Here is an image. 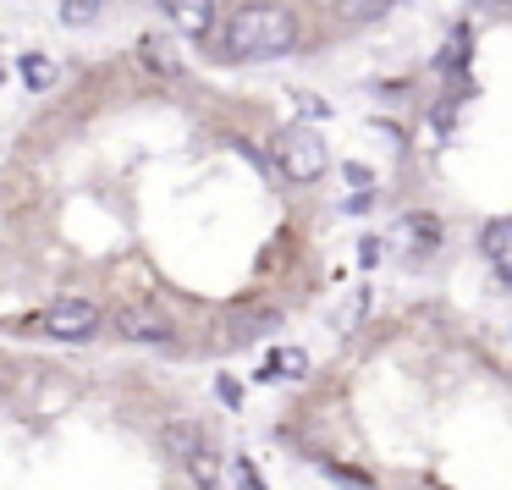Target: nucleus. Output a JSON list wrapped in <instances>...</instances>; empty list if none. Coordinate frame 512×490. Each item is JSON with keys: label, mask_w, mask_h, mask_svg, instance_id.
<instances>
[{"label": "nucleus", "mask_w": 512, "mask_h": 490, "mask_svg": "<svg viewBox=\"0 0 512 490\" xmlns=\"http://www.w3.org/2000/svg\"><path fill=\"white\" fill-rule=\"evenodd\" d=\"M391 6L397 0H331V12L342 23H380V17H391Z\"/></svg>", "instance_id": "9"}, {"label": "nucleus", "mask_w": 512, "mask_h": 490, "mask_svg": "<svg viewBox=\"0 0 512 490\" xmlns=\"http://www.w3.org/2000/svg\"><path fill=\"white\" fill-rule=\"evenodd\" d=\"M23 83L28 89H50V83H56V61H45V56H23Z\"/></svg>", "instance_id": "13"}, {"label": "nucleus", "mask_w": 512, "mask_h": 490, "mask_svg": "<svg viewBox=\"0 0 512 490\" xmlns=\"http://www.w3.org/2000/svg\"><path fill=\"white\" fill-rule=\"evenodd\" d=\"M116 331H122L127 342H155V347L177 342V325H171L166 314H155V309H122L116 314Z\"/></svg>", "instance_id": "5"}, {"label": "nucleus", "mask_w": 512, "mask_h": 490, "mask_svg": "<svg viewBox=\"0 0 512 490\" xmlns=\"http://www.w3.org/2000/svg\"><path fill=\"white\" fill-rule=\"evenodd\" d=\"M270 160L287 182H320L331 155H325V138L314 127H281L276 144H270Z\"/></svg>", "instance_id": "3"}, {"label": "nucleus", "mask_w": 512, "mask_h": 490, "mask_svg": "<svg viewBox=\"0 0 512 490\" xmlns=\"http://www.w3.org/2000/svg\"><path fill=\"white\" fill-rule=\"evenodd\" d=\"M100 17V0H61V23L67 28H89Z\"/></svg>", "instance_id": "14"}, {"label": "nucleus", "mask_w": 512, "mask_h": 490, "mask_svg": "<svg viewBox=\"0 0 512 490\" xmlns=\"http://www.w3.org/2000/svg\"><path fill=\"white\" fill-rule=\"evenodd\" d=\"M160 17H171V28L188 39H204L215 28V0H155Z\"/></svg>", "instance_id": "6"}, {"label": "nucleus", "mask_w": 512, "mask_h": 490, "mask_svg": "<svg viewBox=\"0 0 512 490\" xmlns=\"http://www.w3.org/2000/svg\"><path fill=\"white\" fill-rule=\"evenodd\" d=\"M259 375H265V380H281V375H287V380H303V375H309V358H303L298 347H287V353H276L265 369H259Z\"/></svg>", "instance_id": "12"}, {"label": "nucleus", "mask_w": 512, "mask_h": 490, "mask_svg": "<svg viewBox=\"0 0 512 490\" xmlns=\"http://www.w3.org/2000/svg\"><path fill=\"white\" fill-rule=\"evenodd\" d=\"M298 17L276 0H248L226 17V34H221V50L226 61H270V56H287L298 50Z\"/></svg>", "instance_id": "1"}, {"label": "nucleus", "mask_w": 512, "mask_h": 490, "mask_svg": "<svg viewBox=\"0 0 512 490\" xmlns=\"http://www.w3.org/2000/svg\"><path fill=\"white\" fill-rule=\"evenodd\" d=\"M397 232L408 237V243L419 248V254H430V248L441 243V221H435V215H408V221H402Z\"/></svg>", "instance_id": "10"}, {"label": "nucleus", "mask_w": 512, "mask_h": 490, "mask_svg": "<svg viewBox=\"0 0 512 490\" xmlns=\"http://www.w3.org/2000/svg\"><path fill=\"white\" fill-rule=\"evenodd\" d=\"M281 325V314L276 309H237L232 320H226V331H221V347H248V342H259V336H270Z\"/></svg>", "instance_id": "7"}, {"label": "nucleus", "mask_w": 512, "mask_h": 490, "mask_svg": "<svg viewBox=\"0 0 512 490\" xmlns=\"http://www.w3.org/2000/svg\"><path fill=\"white\" fill-rule=\"evenodd\" d=\"M358 259H364V265H375V259H380V243H375V237H364V248H358Z\"/></svg>", "instance_id": "16"}, {"label": "nucleus", "mask_w": 512, "mask_h": 490, "mask_svg": "<svg viewBox=\"0 0 512 490\" xmlns=\"http://www.w3.org/2000/svg\"><path fill=\"white\" fill-rule=\"evenodd\" d=\"M166 446H171V457L188 468V479L199 490H232V479H226V457L210 446V435H204L199 424H166Z\"/></svg>", "instance_id": "2"}, {"label": "nucleus", "mask_w": 512, "mask_h": 490, "mask_svg": "<svg viewBox=\"0 0 512 490\" xmlns=\"http://www.w3.org/2000/svg\"><path fill=\"white\" fill-rule=\"evenodd\" d=\"M320 468H325L331 479H342V485H353V490H375V479L358 474V468H342V463H320Z\"/></svg>", "instance_id": "15"}, {"label": "nucleus", "mask_w": 512, "mask_h": 490, "mask_svg": "<svg viewBox=\"0 0 512 490\" xmlns=\"http://www.w3.org/2000/svg\"><path fill=\"white\" fill-rule=\"evenodd\" d=\"M215 391H221V402H232V408H237V397H243V391H237V380H221Z\"/></svg>", "instance_id": "17"}, {"label": "nucleus", "mask_w": 512, "mask_h": 490, "mask_svg": "<svg viewBox=\"0 0 512 490\" xmlns=\"http://www.w3.org/2000/svg\"><path fill=\"white\" fill-rule=\"evenodd\" d=\"M100 325H105V314H100V303H89V298H61L39 314V331H45L50 342H94Z\"/></svg>", "instance_id": "4"}, {"label": "nucleus", "mask_w": 512, "mask_h": 490, "mask_svg": "<svg viewBox=\"0 0 512 490\" xmlns=\"http://www.w3.org/2000/svg\"><path fill=\"white\" fill-rule=\"evenodd\" d=\"M479 248H485L490 270H496V276L512 287V215H496V221H485V232H479Z\"/></svg>", "instance_id": "8"}, {"label": "nucleus", "mask_w": 512, "mask_h": 490, "mask_svg": "<svg viewBox=\"0 0 512 490\" xmlns=\"http://www.w3.org/2000/svg\"><path fill=\"white\" fill-rule=\"evenodd\" d=\"M138 56H144V67L160 72V78H182V61L171 56L166 39H144V45H138Z\"/></svg>", "instance_id": "11"}, {"label": "nucleus", "mask_w": 512, "mask_h": 490, "mask_svg": "<svg viewBox=\"0 0 512 490\" xmlns=\"http://www.w3.org/2000/svg\"><path fill=\"white\" fill-rule=\"evenodd\" d=\"M474 6H485V12H512V0H474Z\"/></svg>", "instance_id": "18"}]
</instances>
